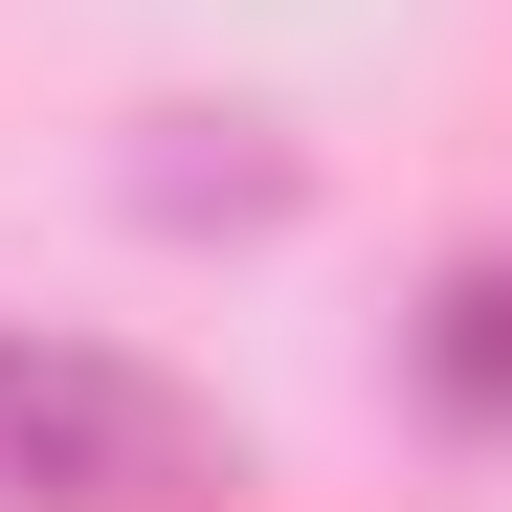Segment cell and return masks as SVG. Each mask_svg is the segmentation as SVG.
Segmentation results:
<instances>
[{"instance_id": "1", "label": "cell", "mask_w": 512, "mask_h": 512, "mask_svg": "<svg viewBox=\"0 0 512 512\" xmlns=\"http://www.w3.org/2000/svg\"><path fill=\"white\" fill-rule=\"evenodd\" d=\"M201 490H223V423L156 357L0 312V512H201Z\"/></svg>"}]
</instances>
